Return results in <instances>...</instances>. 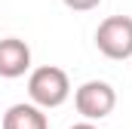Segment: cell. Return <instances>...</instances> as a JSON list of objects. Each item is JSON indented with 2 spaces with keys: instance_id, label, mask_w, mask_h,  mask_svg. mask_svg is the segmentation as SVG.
I'll list each match as a JSON object with an SVG mask.
<instances>
[{
  "instance_id": "obj_1",
  "label": "cell",
  "mask_w": 132,
  "mask_h": 129,
  "mask_svg": "<svg viewBox=\"0 0 132 129\" xmlns=\"http://www.w3.org/2000/svg\"><path fill=\"white\" fill-rule=\"evenodd\" d=\"M28 95H31V104H37L40 111L59 108L71 95V80H68V74L62 68L40 64V68H34L31 77H28Z\"/></svg>"
},
{
  "instance_id": "obj_2",
  "label": "cell",
  "mask_w": 132,
  "mask_h": 129,
  "mask_svg": "<svg viewBox=\"0 0 132 129\" xmlns=\"http://www.w3.org/2000/svg\"><path fill=\"white\" fill-rule=\"evenodd\" d=\"M117 104V92L108 80H86L74 89V108L86 123L104 120Z\"/></svg>"
},
{
  "instance_id": "obj_3",
  "label": "cell",
  "mask_w": 132,
  "mask_h": 129,
  "mask_svg": "<svg viewBox=\"0 0 132 129\" xmlns=\"http://www.w3.org/2000/svg\"><path fill=\"white\" fill-rule=\"evenodd\" d=\"M95 46L101 55L114 62L132 59V19L129 15H108L95 28Z\"/></svg>"
},
{
  "instance_id": "obj_4",
  "label": "cell",
  "mask_w": 132,
  "mask_h": 129,
  "mask_svg": "<svg viewBox=\"0 0 132 129\" xmlns=\"http://www.w3.org/2000/svg\"><path fill=\"white\" fill-rule=\"evenodd\" d=\"M31 71V46L19 37H3L0 40V77L15 80Z\"/></svg>"
},
{
  "instance_id": "obj_5",
  "label": "cell",
  "mask_w": 132,
  "mask_h": 129,
  "mask_svg": "<svg viewBox=\"0 0 132 129\" xmlns=\"http://www.w3.org/2000/svg\"><path fill=\"white\" fill-rule=\"evenodd\" d=\"M3 129H49L46 114L31 104V101H19V104H9L6 114H3Z\"/></svg>"
},
{
  "instance_id": "obj_6",
  "label": "cell",
  "mask_w": 132,
  "mask_h": 129,
  "mask_svg": "<svg viewBox=\"0 0 132 129\" xmlns=\"http://www.w3.org/2000/svg\"><path fill=\"white\" fill-rule=\"evenodd\" d=\"M68 9H74V12H89V9H95L101 0H62Z\"/></svg>"
},
{
  "instance_id": "obj_7",
  "label": "cell",
  "mask_w": 132,
  "mask_h": 129,
  "mask_svg": "<svg viewBox=\"0 0 132 129\" xmlns=\"http://www.w3.org/2000/svg\"><path fill=\"white\" fill-rule=\"evenodd\" d=\"M71 129H98V126H95V123H86V120H83V123H74Z\"/></svg>"
}]
</instances>
